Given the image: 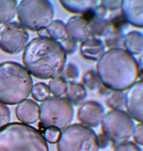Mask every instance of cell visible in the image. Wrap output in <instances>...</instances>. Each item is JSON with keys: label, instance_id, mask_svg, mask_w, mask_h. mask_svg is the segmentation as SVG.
<instances>
[{"label": "cell", "instance_id": "1", "mask_svg": "<svg viewBox=\"0 0 143 151\" xmlns=\"http://www.w3.org/2000/svg\"><path fill=\"white\" fill-rule=\"evenodd\" d=\"M57 47L46 37L34 39L25 48L22 61L25 68L36 78L47 79L57 75Z\"/></svg>", "mask_w": 143, "mask_h": 151}, {"label": "cell", "instance_id": "2", "mask_svg": "<svg viewBox=\"0 0 143 151\" xmlns=\"http://www.w3.org/2000/svg\"><path fill=\"white\" fill-rule=\"evenodd\" d=\"M33 79L26 68L17 63H0V102L15 105L26 100L31 93Z\"/></svg>", "mask_w": 143, "mask_h": 151}, {"label": "cell", "instance_id": "3", "mask_svg": "<svg viewBox=\"0 0 143 151\" xmlns=\"http://www.w3.org/2000/svg\"><path fill=\"white\" fill-rule=\"evenodd\" d=\"M0 151H49L42 133L23 123H11L0 129Z\"/></svg>", "mask_w": 143, "mask_h": 151}, {"label": "cell", "instance_id": "4", "mask_svg": "<svg viewBox=\"0 0 143 151\" xmlns=\"http://www.w3.org/2000/svg\"><path fill=\"white\" fill-rule=\"evenodd\" d=\"M58 151H99L97 136L83 124L70 125L63 130L57 142Z\"/></svg>", "mask_w": 143, "mask_h": 151}, {"label": "cell", "instance_id": "5", "mask_svg": "<svg viewBox=\"0 0 143 151\" xmlns=\"http://www.w3.org/2000/svg\"><path fill=\"white\" fill-rule=\"evenodd\" d=\"M20 24L25 29L38 31L49 23L52 17L51 5L45 0H24L18 6Z\"/></svg>", "mask_w": 143, "mask_h": 151}, {"label": "cell", "instance_id": "6", "mask_svg": "<svg viewBox=\"0 0 143 151\" xmlns=\"http://www.w3.org/2000/svg\"><path fill=\"white\" fill-rule=\"evenodd\" d=\"M73 116V107L63 99L56 97L47 98L40 106L39 119L44 129L54 127L63 130L70 126Z\"/></svg>", "mask_w": 143, "mask_h": 151}, {"label": "cell", "instance_id": "7", "mask_svg": "<svg viewBox=\"0 0 143 151\" xmlns=\"http://www.w3.org/2000/svg\"><path fill=\"white\" fill-rule=\"evenodd\" d=\"M103 134L115 144L127 142L133 135L134 125L128 113L114 110L104 116L101 122Z\"/></svg>", "mask_w": 143, "mask_h": 151}, {"label": "cell", "instance_id": "8", "mask_svg": "<svg viewBox=\"0 0 143 151\" xmlns=\"http://www.w3.org/2000/svg\"><path fill=\"white\" fill-rule=\"evenodd\" d=\"M29 36L20 24L11 22L0 28V49L9 54L21 52L27 45Z\"/></svg>", "mask_w": 143, "mask_h": 151}, {"label": "cell", "instance_id": "9", "mask_svg": "<svg viewBox=\"0 0 143 151\" xmlns=\"http://www.w3.org/2000/svg\"><path fill=\"white\" fill-rule=\"evenodd\" d=\"M104 109L101 104L94 102L84 104L78 110V118L83 125L89 127L99 126L104 116Z\"/></svg>", "mask_w": 143, "mask_h": 151}, {"label": "cell", "instance_id": "10", "mask_svg": "<svg viewBox=\"0 0 143 151\" xmlns=\"http://www.w3.org/2000/svg\"><path fill=\"white\" fill-rule=\"evenodd\" d=\"M40 113L39 105L30 99L25 100L20 103L16 110L18 119L23 124L27 125L37 122L39 119Z\"/></svg>", "mask_w": 143, "mask_h": 151}, {"label": "cell", "instance_id": "11", "mask_svg": "<svg viewBox=\"0 0 143 151\" xmlns=\"http://www.w3.org/2000/svg\"><path fill=\"white\" fill-rule=\"evenodd\" d=\"M17 7L16 0H0V24L9 23L14 18Z\"/></svg>", "mask_w": 143, "mask_h": 151}, {"label": "cell", "instance_id": "12", "mask_svg": "<svg viewBox=\"0 0 143 151\" xmlns=\"http://www.w3.org/2000/svg\"><path fill=\"white\" fill-rule=\"evenodd\" d=\"M31 92L33 98L38 102H43L46 100L50 94L48 86L42 82L37 83L33 86Z\"/></svg>", "mask_w": 143, "mask_h": 151}, {"label": "cell", "instance_id": "13", "mask_svg": "<svg viewBox=\"0 0 143 151\" xmlns=\"http://www.w3.org/2000/svg\"><path fill=\"white\" fill-rule=\"evenodd\" d=\"M61 132V130L56 127H48L44 129L42 134L47 142L54 144L59 140Z\"/></svg>", "mask_w": 143, "mask_h": 151}, {"label": "cell", "instance_id": "14", "mask_svg": "<svg viewBox=\"0 0 143 151\" xmlns=\"http://www.w3.org/2000/svg\"><path fill=\"white\" fill-rule=\"evenodd\" d=\"M11 120V113L9 108L0 102V129L7 125Z\"/></svg>", "mask_w": 143, "mask_h": 151}, {"label": "cell", "instance_id": "15", "mask_svg": "<svg viewBox=\"0 0 143 151\" xmlns=\"http://www.w3.org/2000/svg\"><path fill=\"white\" fill-rule=\"evenodd\" d=\"M114 151H142L139 147L132 142H124L118 144Z\"/></svg>", "mask_w": 143, "mask_h": 151}, {"label": "cell", "instance_id": "16", "mask_svg": "<svg viewBox=\"0 0 143 151\" xmlns=\"http://www.w3.org/2000/svg\"><path fill=\"white\" fill-rule=\"evenodd\" d=\"M143 125L142 123L138 124L134 127L133 132V137L136 143L141 145L143 144Z\"/></svg>", "mask_w": 143, "mask_h": 151}, {"label": "cell", "instance_id": "17", "mask_svg": "<svg viewBox=\"0 0 143 151\" xmlns=\"http://www.w3.org/2000/svg\"><path fill=\"white\" fill-rule=\"evenodd\" d=\"M97 140L99 147L101 149L107 147L110 141L104 134H101L99 136H97Z\"/></svg>", "mask_w": 143, "mask_h": 151}, {"label": "cell", "instance_id": "18", "mask_svg": "<svg viewBox=\"0 0 143 151\" xmlns=\"http://www.w3.org/2000/svg\"><path fill=\"white\" fill-rule=\"evenodd\" d=\"M113 23L116 28H120L126 24V19L123 16L116 17L113 19Z\"/></svg>", "mask_w": 143, "mask_h": 151}, {"label": "cell", "instance_id": "19", "mask_svg": "<svg viewBox=\"0 0 143 151\" xmlns=\"http://www.w3.org/2000/svg\"><path fill=\"white\" fill-rule=\"evenodd\" d=\"M94 14L93 12L91 10L86 11V12L84 13L83 17L84 19L87 22H89L92 20V19L94 17Z\"/></svg>", "mask_w": 143, "mask_h": 151}]
</instances>
